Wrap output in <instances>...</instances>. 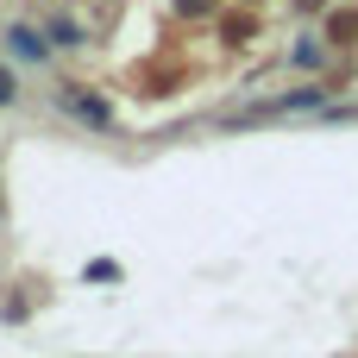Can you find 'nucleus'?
<instances>
[{
    "instance_id": "obj_4",
    "label": "nucleus",
    "mask_w": 358,
    "mask_h": 358,
    "mask_svg": "<svg viewBox=\"0 0 358 358\" xmlns=\"http://www.w3.org/2000/svg\"><path fill=\"white\" fill-rule=\"evenodd\" d=\"M6 101H13V76L0 69V107H6Z\"/></svg>"
},
{
    "instance_id": "obj_1",
    "label": "nucleus",
    "mask_w": 358,
    "mask_h": 358,
    "mask_svg": "<svg viewBox=\"0 0 358 358\" xmlns=\"http://www.w3.org/2000/svg\"><path fill=\"white\" fill-rule=\"evenodd\" d=\"M63 107H69L76 120H88V126H107V120H113L107 101H101V94H82V88H63Z\"/></svg>"
},
{
    "instance_id": "obj_2",
    "label": "nucleus",
    "mask_w": 358,
    "mask_h": 358,
    "mask_svg": "<svg viewBox=\"0 0 358 358\" xmlns=\"http://www.w3.org/2000/svg\"><path fill=\"white\" fill-rule=\"evenodd\" d=\"M6 38H13V57H19V63H44V57H50V44H44L31 25H13Z\"/></svg>"
},
{
    "instance_id": "obj_3",
    "label": "nucleus",
    "mask_w": 358,
    "mask_h": 358,
    "mask_svg": "<svg viewBox=\"0 0 358 358\" xmlns=\"http://www.w3.org/2000/svg\"><path fill=\"white\" fill-rule=\"evenodd\" d=\"M327 101V88H289V94H277L264 113H302V107H321Z\"/></svg>"
}]
</instances>
